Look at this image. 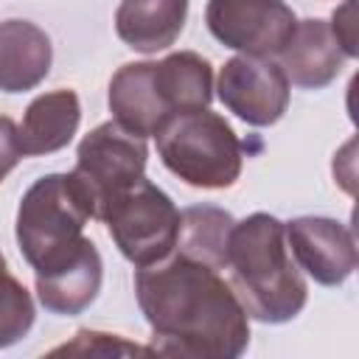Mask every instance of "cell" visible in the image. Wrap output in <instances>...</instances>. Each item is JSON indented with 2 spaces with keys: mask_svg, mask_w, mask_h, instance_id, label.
Listing matches in <instances>:
<instances>
[{
  "mask_svg": "<svg viewBox=\"0 0 359 359\" xmlns=\"http://www.w3.org/2000/svg\"><path fill=\"white\" fill-rule=\"evenodd\" d=\"M208 31L244 56H278L294 34L297 17L283 0H208Z\"/></svg>",
  "mask_w": 359,
  "mask_h": 359,
  "instance_id": "52a82bcc",
  "label": "cell"
},
{
  "mask_svg": "<svg viewBox=\"0 0 359 359\" xmlns=\"http://www.w3.org/2000/svg\"><path fill=\"white\" fill-rule=\"evenodd\" d=\"M81 123V101L73 90L62 87L53 93L36 95L22 115L20 132V149L22 157H39L62 151Z\"/></svg>",
  "mask_w": 359,
  "mask_h": 359,
  "instance_id": "5bb4252c",
  "label": "cell"
},
{
  "mask_svg": "<svg viewBox=\"0 0 359 359\" xmlns=\"http://www.w3.org/2000/svg\"><path fill=\"white\" fill-rule=\"evenodd\" d=\"M154 140L163 165L194 188H230L241 174L244 146L233 126L208 107L171 115Z\"/></svg>",
  "mask_w": 359,
  "mask_h": 359,
  "instance_id": "3957f363",
  "label": "cell"
},
{
  "mask_svg": "<svg viewBox=\"0 0 359 359\" xmlns=\"http://www.w3.org/2000/svg\"><path fill=\"white\" fill-rule=\"evenodd\" d=\"M219 101L250 126H272L289 107V79L275 59L233 56L219 70Z\"/></svg>",
  "mask_w": 359,
  "mask_h": 359,
  "instance_id": "ba28073f",
  "label": "cell"
},
{
  "mask_svg": "<svg viewBox=\"0 0 359 359\" xmlns=\"http://www.w3.org/2000/svg\"><path fill=\"white\" fill-rule=\"evenodd\" d=\"M50 353H101V356H109V353H151V348H140V345L123 342L118 334L81 328L73 342H67L62 348H53Z\"/></svg>",
  "mask_w": 359,
  "mask_h": 359,
  "instance_id": "d6986e66",
  "label": "cell"
},
{
  "mask_svg": "<svg viewBox=\"0 0 359 359\" xmlns=\"http://www.w3.org/2000/svg\"><path fill=\"white\" fill-rule=\"evenodd\" d=\"M135 297L151 328V353L236 359L250 345V317L219 269L171 252L135 272Z\"/></svg>",
  "mask_w": 359,
  "mask_h": 359,
  "instance_id": "6da1fadb",
  "label": "cell"
},
{
  "mask_svg": "<svg viewBox=\"0 0 359 359\" xmlns=\"http://www.w3.org/2000/svg\"><path fill=\"white\" fill-rule=\"evenodd\" d=\"M101 280H104V261L98 247L90 238H84L79 252L65 264L34 275L36 297L45 306V311L65 314V317H73L90 309V303L101 292Z\"/></svg>",
  "mask_w": 359,
  "mask_h": 359,
  "instance_id": "8fae6325",
  "label": "cell"
},
{
  "mask_svg": "<svg viewBox=\"0 0 359 359\" xmlns=\"http://www.w3.org/2000/svg\"><path fill=\"white\" fill-rule=\"evenodd\" d=\"M154 84L171 115L205 109L213 101V67L196 50H177L154 62Z\"/></svg>",
  "mask_w": 359,
  "mask_h": 359,
  "instance_id": "2e32d148",
  "label": "cell"
},
{
  "mask_svg": "<svg viewBox=\"0 0 359 359\" xmlns=\"http://www.w3.org/2000/svg\"><path fill=\"white\" fill-rule=\"evenodd\" d=\"M227 269L247 317L258 323H289L309 300L306 278L286 244V227L272 213L258 210L233 224Z\"/></svg>",
  "mask_w": 359,
  "mask_h": 359,
  "instance_id": "7a4b0ae2",
  "label": "cell"
},
{
  "mask_svg": "<svg viewBox=\"0 0 359 359\" xmlns=\"http://www.w3.org/2000/svg\"><path fill=\"white\" fill-rule=\"evenodd\" d=\"M107 101L112 121L140 137H154V132L171 118L154 84V62H129L118 67L109 79Z\"/></svg>",
  "mask_w": 359,
  "mask_h": 359,
  "instance_id": "7c38bea8",
  "label": "cell"
},
{
  "mask_svg": "<svg viewBox=\"0 0 359 359\" xmlns=\"http://www.w3.org/2000/svg\"><path fill=\"white\" fill-rule=\"evenodd\" d=\"M331 31L337 36V42L342 45L345 56L348 59H356L359 56V45H356V0H345L334 17H331Z\"/></svg>",
  "mask_w": 359,
  "mask_h": 359,
  "instance_id": "ffe728a7",
  "label": "cell"
},
{
  "mask_svg": "<svg viewBox=\"0 0 359 359\" xmlns=\"http://www.w3.org/2000/svg\"><path fill=\"white\" fill-rule=\"evenodd\" d=\"M294 264L320 286H339L356 269V238L328 216H297L283 224Z\"/></svg>",
  "mask_w": 359,
  "mask_h": 359,
  "instance_id": "9c48e42d",
  "label": "cell"
},
{
  "mask_svg": "<svg viewBox=\"0 0 359 359\" xmlns=\"http://www.w3.org/2000/svg\"><path fill=\"white\" fill-rule=\"evenodd\" d=\"M20 160H22V149H20L17 123L8 115H0V182L17 168Z\"/></svg>",
  "mask_w": 359,
  "mask_h": 359,
  "instance_id": "44dd1931",
  "label": "cell"
},
{
  "mask_svg": "<svg viewBox=\"0 0 359 359\" xmlns=\"http://www.w3.org/2000/svg\"><path fill=\"white\" fill-rule=\"evenodd\" d=\"M34 317H36V309H34L31 292L22 286V280H17L8 272L6 258L0 252V348L20 342L31 331Z\"/></svg>",
  "mask_w": 359,
  "mask_h": 359,
  "instance_id": "ac0fdd59",
  "label": "cell"
},
{
  "mask_svg": "<svg viewBox=\"0 0 359 359\" xmlns=\"http://www.w3.org/2000/svg\"><path fill=\"white\" fill-rule=\"evenodd\" d=\"M236 219L216 205H191L180 210V236L174 244L177 255L208 264L213 269H227V244Z\"/></svg>",
  "mask_w": 359,
  "mask_h": 359,
  "instance_id": "e0dca14e",
  "label": "cell"
},
{
  "mask_svg": "<svg viewBox=\"0 0 359 359\" xmlns=\"http://www.w3.org/2000/svg\"><path fill=\"white\" fill-rule=\"evenodd\" d=\"M146 137L123 129L118 121H104L81 137L70 182L90 219H104V213L146 177Z\"/></svg>",
  "mask_w": 359,
  "mask_h": 359,
  "instance_id": "5b68a950",
  "label": "cell"
},
{
  "mask_svg": "<svg viewBox=\"0 0 359 359\" xmlns=\"http://www.w3.org/2000/svg\"><path fill=\"white\" fill-rule=\"evenodd\" d=\"M121 255L140 266L157 264L174 252L180 236V210L171 196L151 180L129 188L101 219Z\"/></svg>",
  "mask_w": 359,
  "mask_h": 359,
  "instance_id": "8992f818",
  "label": "cell"
},
{
  "mask_svg": "<svg viewBox=\"0 0 359 359\" xmlns=\"http://www.w3.org/2000/svg\"><path fill=\"white\" fill-rule=\"evenodd\" d=\"M185 20L188 0H121L115 34L137 53H157L180 39Z\"/></svg>",
  "mask_w": 359,
  "mask_h": 359,
  "instance_id": "9a60e30c",
  "label": "cell"
},
{
  "mask_svg": "<svg viewBox=\"0 0 359 359\" xmlns=\"http://www.w3.org/2000/svg\"><path fill=\"white\" fill-rule=\"evenodd\" d=\"M90 213L76 194L70 174L39 177L17 208V247L31 264L34 275L48 272L79 252L84 244V224Z\"/></svg>",
  "mask_w": 359,
  "mask_h": 359,
  "instance_id": "277c9868",
  "label": "cell"
},
{
  "mask_svg": "<svg viewBox=\"0 0 359 359\" xmlns=\"http://www.w3.org/2000/svg\"><path fill=\"white\" fill-rule=\"evenodd\" d=\"M53 62L50 36L28 20L0 22V90L28 93L45 81Z\"/></svg>",
  "mask_w": 359,
  "mask_h": 359,
  "instance_id": "4fadbf2b",
  "label": "cell"
},
{
  "mask_svg": "<svg viewBox=\"0 0 359 359\" xmlns=\"http://www.w3.org/2000/svg\"><path fill=\"white\" fill-rule=\"evenodd\" d=\"M278 56H280V67H283L289 84H297L306 90L328 87L339 76V70L348 59L342 45L337 42L331 25L320 17L297 20L292 39L286 42V48Z\"/></svg>",
  "mask_w": 359,
  "mask_h": 359,
  "instance_id": "30bf717a",
  "label": "cell"
}]
</instances>
